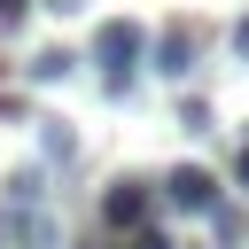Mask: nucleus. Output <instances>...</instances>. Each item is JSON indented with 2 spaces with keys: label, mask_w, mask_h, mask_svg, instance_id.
<instances>
[{
  "label": "nucleus",
  "mask_w": 249,
  "mask_h": 249,
  "mask_svg": "<svg viewBox=\"0 0 249 249\" xmlns=\"http://www.w3.org/2000/svg\"><path fill=\"white\" fill-rule=\"evenodd\" d=\"M93 218H101V233H109V241H132L140 226H156V179H109Z\"/></svg>",
  "instance_id": "1"
},
{
  "label": "nucleus",
  "mask_w": 249,
  "mask_h": 249,
  "mask_svg": "<svg viewBox=\"0 0 249 249\" xmlns=\"http://www.w3.org/2000/svg\"><path fill=\"white\" fill-rule=\"evenodd\" d=\"M140 54H148V31H140V23H124V16H117V23H101V31H93V62H101V78H109V93H117V101L132 93Z\"/></svg>",
  "instance_id": "2"
},
{
  "label": "nucleus",
  "mask_w": 249,
  "mask_h": 249,
  "mask_svg": "<svg viewBox=\"0 0 249 249\" xmlns=\"http://www.w3.org/2000/svg\"><path fill=\"white\" fill-rule=\"evenodd\" d=\"M163 202H171V210H218V171L171 163V171H163Z\"/></svg>",
  "instance_id": "3"
},
{
  "label": "nucleus",
  "mask_w": 249,
  "mask_h": 249,
  "mask_svg": "<svg viewBox=\"0 0 249 249\" xmlns=\"http://www.w3.org/2000/svg\"><path fill=\"white\" fill-rule=\"evenodd\" d=\"M148 62H156L163 78H195V31H187V23H163V31L148 39Z\"/></svg>",
  "instance_id": "4"
},
{
  "label": "nucleus",
  "mask_w": 249,
  "mask_h": 249,
  "mask_svg": "<svg viewBox=\"0 0 249 249\" xmlns=\"http://www.w3.org/2000/svg\"><path fill=\"white\" fill-rule=\"evenodd\" d=\"M31 16V0H0V23H23Z\"/></svg>",
  "instance_id": "5"
},
{
  "label": "nucleus",
  "mask_w": 249,
  "mask_h": 249,
  "mask_svg": "<svg viewBox=\"0 0 249 249\" xmlns=\"http://www.w3.org/2000/svg\"><path fill=\"white\" fill-rule=\"evenodd\" d=\"M233 187H249V148H241V156H233Z\"/></svg>",
  "instance_id": "6"
},
{
  "label": "nucleus",
  "mask_w": 249,
  "mask_h": 249,
  "mask_svg": "<svg viewBox=\"0 0 249 249\" xmlns=\"http://www.w3.org/2000/svg\"><path fill=\"white\" fill-rule=\"evenodd\" d=\"M233 47H241V54H249V16H241V23H233Z\"/></svg>",
  "instance_id": "7"
},
{
  "label": "nucleus",
  "mask_w": 249,
  "mask_h": 249,
  "mask_svg": "<svg viewBox=\"0 0 249 249\" xmlns=\"http://www.w3.org/2000/svg\"><path fill=\"white\" fill-rule=\"evenodd\" d=\"M78 249H101V241H78Z\"/></svg>",
  "instance_id": "8"
}]
</instances>
